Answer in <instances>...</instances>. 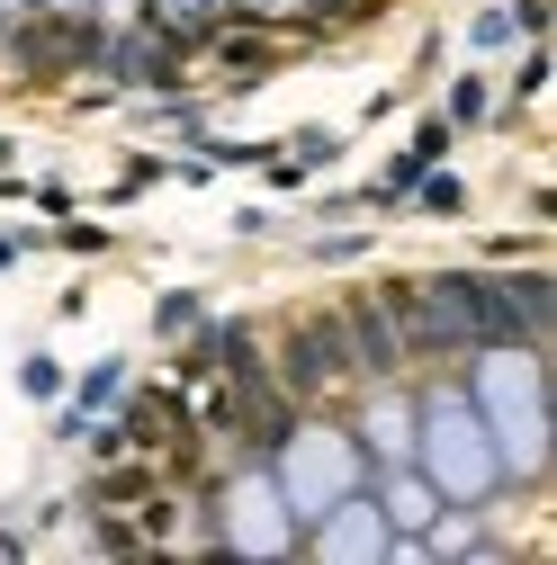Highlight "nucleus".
Masks as SVG:
<instances>
[{"instance_id": "nucleus-1", "label": "nucleus", "mask_w": 557, "mask_h": 565, "mask_svg": "<svg viewBox=\"0 0 557 565\" xmlns=\"http://www.w3.org/2000/svg\"><path fill=\"white\" fill-rule=\"evenodd\" d=\"M351 377V332H341V315H306L288 332V350H278V386L288 395H324Z\"/></svg>"}, {"instance_id": "nucleus-2", "label": "nucleus", "mask_w": 557, "mask_h": 565, "mask_svg": "<svg viewBox=\"0 0 557 565\" xmlns=\"http://www.w3.org/2000/svg\"><path fill=\"white\" fill-rule=\"evenodd\" d=\"M341 332H351V369H360V377H396V369L413 360L387 297H351V306H341Z\"/></svg>"}, {"instance_id": "nucleus-3", "label": "nucleus", "mask_w": 557, "mask_h": 565, "mask_svg": "<svg viewBox=\"0 0 557 565\" xmlns=\"http://www.w3.org/2000/svg\"><path fill=\"white\" fill-rule=\"evenodd\" d=\"M548 288H557L548 269H522V278H504V297H513V315H522V332H530V341H539V323H548Z\"/></svg>"}, {"instance_id": "nucleus-4", "label": "nucleus", "mask_w": 557, "mask_h": 565, "mask_svg": "<svg viewBox=\"0 0 557 565\" xmlns=\"http://www.w3.org/2000/svg\"><path fill=\"white\" fill-rule=\"evenodd\" d=\"M225 63H234V82H261L270 63H278V45H261V36H225Z\"/></svg>"}, {"instance_id": "nucleus-5", "label": "nucleus", "mask_w": 557, "mask_h": 565, "mask_svg": "<svg viewBox=\"0 0 557 565\" xmlns=\"http://www.w3.org/2000/svg\"><path fill=\"white\" fill-rule=\"evenodd\" d=\"M387 512H396V521H432V493H423V484H396Z\"/></svg>"}, {"instance_id": "nucleus-6", "label": "nucleus", "mask_w": 557, "mask_h": 565, "mask_svg": "<svg viewBox=\"0 0 557 565\" xmlns=\"http://www.w3.org/2000/svg\"><path fill=\"white\" fill-rule=\"evenodd\" d=\"M459 198H467L459 180H423V206H441V216H459Z\"/></svg>"}]
</instances>
